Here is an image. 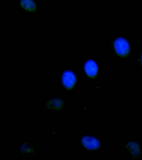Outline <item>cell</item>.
<instances>
[{"mask_svg": "<svg viewBox=\"0 0 142 160\" xmlns=\"http://www.w3.org/2000/svg\"><path fill=\"white\" fill-rule=\"evenodd\" d=\"M114 46L117 53L120 56H125L129 52V43L126 40L122 38H119L115 40Z\"/></svg>", "mask_w": 142, "mask_h": 160, "instance_id": "obj_1", "label": "cell"}, {"mask_svg": "<svg viewBox=\"0 0 142 160\" xmlns=\"http://www.w3.org/2000/svg\"><path fill=\"white\" fill-rule=\"evenodd\" d=\"M62 81L65 87L67 88H71L76 82L75 75L69 70L65 71L62 75Z\"/></svg>", "mask_w": 142, "mask_h": 160, "instance_id": "obj_2", "label": "cell"}, {"mask_svg": "<svg viewBox=\"0 0 142 160\" xmlns=\"http://www.w3.org/2000/svg\"><path fill=\"white\" fill-rule=\"evenodd\" d=\"M82 142L86 148L89 150L96 149L100 146L99 141L91 136H85L82 138Z\"/></svg>", "mask_w": 142, "mask_h": 160, "instance_id": "obj_3", "label": "cell"}, {"mask_svg": "<svg viewBox=\"0 0 142 160\" xmlns=\"http://www.w3.org/2000/svg\"><path fill=\"white\" fill-rule=\"evenodd\" d=\"M84 68L86 73L90 77H94L98 72V66L93 60H88L85 64Z\"/></svg>", "mask_w": 142, "mask_h": 160, "instance_id": "obj_4", "label": "cell"}, {"mask_svg": "<svg viewBox=\"0 0 142 160\" xmlns=\"http://www.w3.org/2000/svg\"><path fill=\"white\" fill-rule=\"evenodd\" d=\"M21 6L24 10L34 12L37 10V6L33 0H21Z\"/></svg>", "mask_w": 142, "mask_h": 160, "instance_id": "obj_5", "label": "cell"}, {"mask_svg": "<svg viewBox=\"0 0 142 160\" xmlns=\"http://www.w3.org/2000/svg\"><path fill=\"white\" fill-rule=\"evenodd\" d=\"M127 148L133 155L136 156L139 153V147L136 144L134 143V142H131L128 145Z\"/></svg>", "mask_w": 142, "mask_h": 160, "instance_id": "obj_6", "label": "cell"}, {"mask_svg": "<svg viewBox=\"0 0 142 160\" xmlns=\"http://www.w3.org/2000/svg\"></svg>", "mask_w": 142, "mask_h": 160, "instance_id": "obj_7", "label": "cell"}]
</instances>
